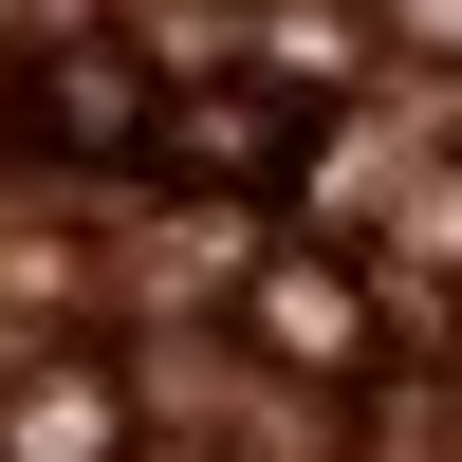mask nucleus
<instances>
[{
	"mask_svg": "<svg viewBox=\"0 0 462 462\" xmlns=\"http://www.w3.org/2000/svg\"><path fill=\"white\" fill-rule=\"evenodd\" d=\"M315 167V111L278 93V74H204V93H167V185H296Z\"/></svg>",
	"mask_w": 462,
	"mask_h": 462,
	"instance_id": "nucleus-1",
	"label": "nucleus"
},
{
	"mask_svg": "<svg viewBox=\"0 0 462 462\" xmlns=\"http://www.w3.org/2000/svg\"><path fill=\"white\" fill-rule=\"evenodd\" d=\"M37 130L74 148V167H130V148H167V93H148V56H37Z\"/></svg>",
	"mask_w": 462,
	"mask_h": 462,
	"instance_id": "nucleus-2",
	"label": "nucleus"
},
{
	"mask_svg": "<svg viewBox=\"0 0 462 462\" xmlns=\"http://www.w3.org/2000/svg\"><path fill=\"white\" fill-rule=\"evenodd\" d=\"M0 462H130V389L111 370H37L19 426H0Z\"/></svg>",
	"mask_w": 462,
	"mask_h": 462,
	"instance_id": "nucleus-3",
	"label": "nucleus"
},
{
	"mask_svg": "<svg viewBox=\"0 0 462 462\" xmlns=\"http://www.w3.org/2000/svg\"><path fill=\"white\" fill-rule=\"evenodd\" d=\"M259 333H278L296 370H352V352H370V315H352V259H278V278H259Z\"/></svg>",
	"mask_w": 462,
	"mask_h": 462,
	"instance_id": "nucleus-4",
	"label": "nucleus"
}]
</instances>
